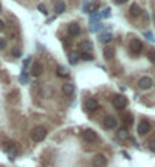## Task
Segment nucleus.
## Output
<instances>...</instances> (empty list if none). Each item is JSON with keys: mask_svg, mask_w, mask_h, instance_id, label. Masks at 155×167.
<instances>
[{"mask_svg": "<svg viewBox=\"0 0 155 167\" xmlns=\"http://www.w3.org/2000/svg\"><path fill=\"white\" fill-rule=\"evenodd\" d=\"M31 134H32V140L37 141V143H40V141H43V140L46 138V135H47V129H46L44 126H37V128L32 129Z\"/></svg>", "mask_w": 155, "mask_h": 167, "instance_id": "1", "label": "nucleus"}, {"mask_svg": "<svg viewBox=\"0 0 155 167\" xmlns=\"http://www.w3.org/2000/svg\"><path fill=\"white\" fill-rule=\"evenodd\" d=\"M107 164H108V160H107V157L102 155V154H97V155L93 158V167H107Z\"/></svg>", "mask_w": 155, "mask_h": 167, "instance_id": "2", "label": "nucleus"}, {"mask_svg": "<svg viewBox=\"0 0 155 167\" xmlns=\"http://www.w3.org/2000/svg\"><path fill=\"white\" fill-rule=\"evenodd\" d=\"M84 106H85V109H87L88 113H93V111H96V109L99 108V102H97V99L90 97V99H87V100H85Z\"/></svg>", "mask_w": 155, "mask_h": 167, "instance_id": "3", "label": "nucleus"}, {"mask_svg": "<svg viewBox=\"0 0 155 167\" xmlns=\"http://www.w3.org/2000/svg\"><path fill=\"white\" fill-rule=\"evenodd\" d=\"M82 138L87 141V143H94L97 140V134L93 131V129H85L82 132Z\"/></svg>", "mask_w": 155, "mask_h": 167, "instance_id": "4", "label": "nucleus"}, {"mask_svg": "<svg viewBox=\"0 0 155 167\" xmlns=\"http://www.w3.org/2000/svg\"><path fill=\"white\" fill-rule=\"evenodd\" d=\"M129 49H131V52L134 53V55H138L142 50H143V43L140 41V40H137V38H134L131 44H129Z\"/></svg>", "mask_w": 155, "mask_h": 167, "instance_id": "5", "label": "nucleus"}, {"mask_svg": "<svg viewBox=\"0 0 155 167\" xmlns=\"http://www.w3.org/2000/svg\"><path fill=\"white\" fill-rule=\"evenodd\" d=\"M113 105L116 106L117 109H123L126 105H128V100H126V97L125 96H116L114 99H113Z\"/></svg>", "mask_w": 155, "mask_h": 167, "instance_id": "6", "label": "nucleus"}, {"mask_svg": "<svg viewBox=\"0 0 155 167\" xmlns=\"http://www.w3.org/2000/svg\"><path fill=\"white\" fill-rule=\"evenodd\" d=\"M149 131H151V123H149L148 120H142V122L138 123L137 132H138L140 135H146V134H149Z\"/></svg>", "mask_w": 155, "mask_h": 167, "instance_id": "7", "label": "nucleus"}, {"mask_svg": "<svg viewBox=\"0 0 155 167\" xmlns=\"http://www.w3.org/2000/svg\"><path fill=\"white\" fill-rule=\"evenodd\" d=\"M154 85L152 82V79L149 78V76H145V78H142L140 81H138V87L142 88V90H148V88H151Z\"/></svg>", "mask_w": 155, "mask_h": 167, "instance_id": "8", "label": "nucleus"}, {"mask_svg": "<svg viewBox=\"0 0 155 167\" xmlns=\"http://www.w3.org/2000/svg\"><path fill=\"white\" fill-rule=\"evenodd\" d=\"M104 126H105L107 129H114V128L117 126L116 117H113V116H107L105 120H104Z\"/></svg>", "mask_w": 155, "mask_h": 167, "instance_id": "9", "label": "nucleus"}, {"mask_svg": "<svg viewBox=\"0 0 155 167\" xmlns=\"http://www.w3.org/2000/svg\"><path fill=\"white\" fill-rule=\"evenodd\" d=\"M43 72H44V67H43V64L41 62H34V65H32V70H31V75L32 76H40V75H43Z\"/></svg>", "mask_w": 155, "mask_h": 167, "instance_id": "10", "label": "nucleus"}, {"mask_svg": "<svg viewBox=\"0 0 155 167\" xmlns=\"http://www.w3.org/2000/svg\"><path fill=\"white\" fill-rule=\"evenodd\" d=\"M69 34H70L72 37H76V35L81 34V28H79L78 23H72V24L69 26Z\"/></svg>", "mask_w": 155, "mask_h": 167, "instance_id": "11", "label": "nucleus"}, {"mask_svg": "<svg viewBox=\"0 0 155 167\" xmlns=\"http://www.w3.org/2000/svg\"><path fill=\"white\" fill-rule=\"evenodd\" d=\"M129 14H131L132 17H138V15L142 14L140 6H138L137 3H132V5H131V8H129Z\"/></svg>", "mask_w": 155, "mask_h": 167, "instance_id": "12", "label": "nucleus"}, {"mask_svg": "<svg viewBox=\"0 0 155 167\" xmlns=\"http://www.w3.org/2000/svg\"><path fill=\"white\" fill-rule=\"evenodd\" d=\"M62 93H64L66 96H73V93H75V85H73V84H66V85L62 87Z\"/></svg>", "mask_w": 155, "mask_h": 167, "instance_id": "13", "label": "nucleus"}, {"mask_svg": "<svg viewBox=\"0 0 155 167\" xmlns=\"http://www.w3.org/2000/svg\"><path fill=\"white\" fill-rule=\"evenodd\" d=\"M64 9H66V3L64 2H56L55 3V12L56 14H62Z\"/></svg>", "mask_w": 155, "mask_h": 167, "instance_id": "14", "label": "nucleus"}, {"mask_svg": "<svg viewBox=\"0 0 155 167\" xmlns=\"http://www.w3.org/2000/svg\"><path fill=\"white\" fill-rule=\"evenodd\" d=\"M56 75H58V76H61V78H67V76H69V72H67V69H66V67L59 65V67L56 69Z\"/></svg>", "mask_w": 155, "mask_h": 167, "instance_id": "15", "label": "nucleus"}, {"mask_svg": "<svg viewBox=\"0 0 155 167\" xmlns=\"http://www.w3.org/2000/svg\"><path fill=\"white\" fill-rule=\"evenodd\" d=\"M111 40H113V35L108 34V32H105V34H102V35L99 37V41L100 43H110Z\"/></svg>", "mask_w": 155, "mask_h": 167, "instance_id": "16", "label": "nucleus"}, {"mask_svg": "<svg viewBox=\"0 0 155 167\" xmlns=\"http://www.w3.org/2000/svg\"><path fill=\"white\" fill-rule=\"evenodd\" d=\"M79 58H81V55L76 53V52H72V53L69 55V59H70L72 64H78V62H79Z\"/></svg>", "mask_w": 155, "mask_h": 167, "instance_id": "17", "label": "nucleus"}, {"mask_svg": "<svg viewBox=\"0 0 155 167\" xmlns=\"http://www.w3.org/2000/svg\"><path fill=\"white\" fill-rule=\"evenodd\" d=\"M104 55H105V58L107 59H111V58H114V49H105L104 50Z\"/></svg>", "mask_w": 155, "mask_h": 167, "instance_id": "18", "label": "nucleus"}, {"mask_svg": "<svg viewBox=\"0 0 155 167\" xmlns=\"http://www.w3.org/2000/svg\"><path fill=\"white\" fill-rule=\"evenodd\" d=\"M117 137H119L120 140H126L129 135H128V131H126V129H120V131L117 132Z\"/></svg>", "mask_w": 155, "mask_h": 167, "instance_id": "19", "label": "nucleus"}, {"mask_svg": "<svg viewBox=\"0 0 155 167\" xmlns=\"http://www.w3.org/2000/svg\"><path fill=\"white\" fill-rule=\"evenodd\" d=\"M81 58H82V59H85V61H93V55H91V53H88V52L81 53Z\"/></svg>", "mask_w": 155, "mask_h": 167, "instance_id": "20", "label": "nucleus"}, {"mask_svg": "<svg viewBox=\"0 0 155 167\" xmlns=\"http://www.w3.org/2000/svg\"><path fill=\"white\" fill-rule=\"evenodd\" d=\"M82 47H84V50H87V52L93 50V44H91V41H84L82 43Z\"/></svg>", "mask_w": 155, "mask_h": 167, "instance_id": "21", "label": "nucleus"}, {"mask_svg": "<svg viewBox=\"0 0 155 167\" xmlns=\"http://www.w3.org/2000/svg\"><path fill=\"white\" fill-rule=\"evenodd\" d=\"M123 120H125V123H126V125H131L134 119H132V116H131V114H125V116H123Z\"/></svg>", "mask_w": 155, "mask_h": 167, "instance_id": "22", "label": "nucleus"}, {"mask_svg": "<svg viewBox=\"0 0 155 167\" xmlns=\"http://www.w3.org/2000/svg\"><path fill=\"white\" fill-rule=\"evenodd\" d=\"M148 58L155 64V50H149V52H148Z\"/></svg>", "mask_w": 155, "mask_h": 167, "instance_id": "23", "label": "nucleus"}, {"mask_svg": "<svg viewBox=\"0 0 155 167\" xmlns=\"http://www.w3.org/2000/svg\"><path fill=\"white\" fill-rule=\"evenodd\" d=\"M12 56H15V58H18V56H21V52H20V49H12Z\"/></svg>", "mask_w": 155, "mask_h": 167, "instance_id": "24", "label": "nucleus"}, {"mask_svg": "<svg viewBox=\"0 0 155 167\" xmlns=\"http://www.w3.org/2000/svg\"><path fill=\"white\" fill-rule=\"evenodd\" d=\"M145 37H146V38L149 40V41H152V43L155 41V38H154V34H152V32H146V34H145Z\"/></svg>", "mask_w": 155, "mask_h": 167, "instance_id": "25", "label": "nucleus"}, {"mask_svg": "<svg viewBox=\"0 0 155 167\" xmlns=\"http://www.w3.org/2000/svg\"><path fill=\"white\" fill-rule=\"evenodd\" d=\"M38 9L41 11V12H43V14H44V15L47 14V9H46V6H44L43 3H40V5H38Z\"/></svg>", "mask_w": 155, "mask_h": 167, "instance_id": "26", "label": "nucleus"}, {"mask_svg": "<svg viewBox=\"0 0 155 167\" xmlns=\"http://www.w3.org/2000/svg\"><path fill=\"white\" fill-rule=\"evenodd\" d=\"M6 47V40L5 38H0V50H3Z\"/></svg>", "mask_w": 155, "mask_h": 167, "instance_id": "27", "label": "nucleus"}, {"mask_svg": "<svg viewBox=\"0 0 155 167\" xmlns=\"http://www.w3.org/2000/svg\"><path fill=\"white\" fill-rule=\"evenodd\" d=\"M149 149H151V152H154L155 154V140L149 141Z\"/></svg>", "mask_w": 155, "mask_h": 167, "instance_id": "28", "label": "nucleus"}, {"mask_svg": "<svg viewBox=\"0 0 155 167\" xmlns=\"http://www.w3.org/2000/svg\"><path fill=\"white\" fill-rule=\"evenodd\" d=\"M110 12H111V11H110V8L104 9V12H102V17H108V15H110Z\"/></svg>", "mask_w": 155, "mask_h": 167, "instance_id": "29", "label": "nucleus"}, {"mask_svg": "<svg viewBox=\"0 0 155 167\" xmlns=\"http://www.w3.org/2000/svg\"><path fill=\"white\" fill-rule=\"evenodd\" d=\"M20 81H21V82H28V75H21Z\"/></svg>", "mask_w": 155, "mask_h": 167, "instance_id": "30", "label": "nucleus"}, {"mask_svg": "<svg viewBox=\"0 0 155 167\" xmlns=\"http://www.w3.org/2000/svg\"><path fill=\"white\" fill-rule=\"evenodd\" d=\"M3 29H5V23L0 20V31H3Z\"/></svg>", "mask_w": 155, "mask_h": 167, "instance_id": "31", "label": "nucleus"}, {"mask_svg": "<svg viewBox=\"0 0 155 167\" xmlns=\"http://www.w3.org/2000/svg\"><path fill=\"white\" fill-rule=\"evenodd\" d=\"M0 11H2V5H0Z\"/></svg>", "mask_w": 155, "mask_h": 167, "instance_id": "32", "label": "nucleus"}]
</instances>
